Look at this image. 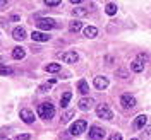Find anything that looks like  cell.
Listing matches in <instances>:
<instances>
[{
    "label": "cell",
    "mask_w": 151,
    "mask_h": 140,
    "mask_svg": "<svg viewBox=\"0 0 151 140\" xmlns=\"http://www.w3.org/2000/svg\"><path fill=\"white\" fill-rule=\"evenodd\" d=\"M131 140H137V139H131Z\"/></svg>",
    "instance_id": "35"
},
{
    "label": "cell",
    "mask_w": 151,
    "mask_h": 140,
    "mask_svg": "<svg viewBox=\"0 0 151 140\" xmlns=\"http://www.w3.org/2000/svg\"><path fill=\"white\" fill-rule=\"evenodd\" d=\"M86 128H88V123L84 122V120H77V122H74L72 125H70V135H81V133H84Z\"/></svg>",
    "instance_id": "3"
},
{
    "label": "cell",
    "mask_w": 151,
    "mask_h": 140,
    "mask_svg": "<svg viewBox=\"0 0 151 140\" xmlns=\"http://www.w3.org/2000/svg\"><path fill=\"white\" fill-rule=\"evenodd\" d=\"M12 56H14L16 60H22V58L26 56V48H22V46H16L14 50H12Z\"/></svg>",
    "instance_id": "14"
},
{
    "label": "cell",
    "mask_w": 151,
    "mask_h": 140,
    "mask_svg": "<svg viewBox=\"0 0 151 140\" xmlns=\"http://www.w3.org/2000/svg\"><path fill=\"white\" fill-rule=\"evenodd\" d=\"M70 97H72V92H69V91L64 92V94H62V97H60V106H62V108H65L67 104H69V101H70Z\"/></svg>",
    "instance_id": "19"
},
{
    "label": "cell",
    "mask_w": 151,
    "mask_h": 140,
    "mask_svg": "<svg viewBox=\"0 0 151 140\" xmlns=\"http://www.w3.org/2000/svg\"><path fill=\"white\" fill-rule=\"evenodd\" d=\"M12 38H14V39H17V41H22V39L26 38V29L21 28V26L14 28V31H12Z\"/></svg>",
    "instance_id": "13"
},
{
    "label": "cell",
    "mask_w": 151,
    "mask_h": 140,
    "mask_svg": "<svg viewBox=\"0 0 151 140\" xmlns=\"http://www.w3.org/2000/svg\"><path fill=\"white\" fill-rule=\"evenodd\" d=\"M45 5H47V7H58V5H60V2H58V0H47V2H45Z\"/></svg>",
    "instance_id": "27"
},
{
    "label": "cell",
    "mask_w": 151,
    "mask_h": 140,
    "mask_svg": "<svg viewBox=\"0 0 151 140\" xmlns=\"http://www.w3.org/2000/svg\"><path fill=\"white\" fill-rule=\"evenodd\" d=\"M7 133H9V128H2V130H0V137H5Z\"/></svg>",
    "instance_id": "31"
},
{
    "label": "cell",
    "mask_w": 151,
    "mask_h": 140,
    "mask_svg": "<svg viewBox=\"0 0 151 140\" xmlns=\"http://www.w3.org/2000/svg\"><path fill=\"white\" fill-rule=\"evenodd\" d=\"M2 62H4V56H0V65H2Z\"/></svg>",
    "instance_id": "34"
},
{
    "label": "cell",
    "mask_w": 151,
    "mask_h": 140,
    "mask_svg": "<svg viewBox=\"0 0 151 140\" xmlns=\"http://www.w3.org/2000/svg\"><path fill=\"white\" fill-rule=\"evenodd\" d=\"M81 28H83V22H79L77 19H76V21H72V22L69 24V29H70L72 33H77V31H79Z\"/></svg>",
    "instance_id": "22"
},
{
    "label": "cell",
    "mask_w": 151,
    "mask_h": 140,
    "mask_svg": "<svg viewBox=\"0 0 151 140\" xmlns=\"http://www.w3.org/2000/svg\"><path fill=\"white\" fill-rule=\"evenodd\" d=\"M77 91H79L81 94H88L89 92V85H88V82H86L84 79L77 82Z\"/></svg>",
    "instance_id": "16"
},
{
    "label": "cell",
    "mask_w": 151,
    "mask_h": 140,
    "mask_svg": "<svg viewBox=\"0 0 151 140\" xmlns=\"http://www.w3.org/2000/svg\"><path fill=\"white\" fill-rule=\"evenodd\" d=\"M117 75H119L120 79H127V77H129V74H127L125 68H119V70H117Z\"/></svg>",
    "instance_id": "26"
},
{
    "label": "cell",
    "mask_w": 151,
    "mask_h": 140,
    "mask_svg": "<svg viewBox=\"0 0 151 140\" xmlns=\"http://www.w3.org/2000/svg\"><path fill=\"white\" fill-rule=\"evenodd\" d=\"M70 4L72 5H77V4H81V0H70Z\"/></svg>",
    "instance_id": "32"
},
{
    "label": "cell",
    "mask_w": 151,
    "mask_h": 140,
    "mask_svg": "<svg viewBox=\"0 0 151 140\" xmlns=\"http://www.w3.org/2000/svg\"><path fill=\"white\" fill-rule=\"evenodd\" d=\"M35 24H36V28L41 29L43 33H47V31H50V29L55 28V21H53V19H45V17H43V19H38Z\"/></svg>",
    "instance_id": "4"
},
{
    "label": "cell",
    "mask_w": 151,
    "mask_h": 140,
    "mask_svg": "<svg viewBox=\"0 0 151 140\" xmlns=\"http://www.w3.org/2000/svg\"><path fill=\"white\" fill-rule=\"evenodd\" d=\"M88 12H89L88 7H76V9H72V16H76V17H84V16H88Z\"/></svg>",
    "instance_id": "15"
},
{
    "label": "cell",
    "mask_w": 151,
    "mask_h": 140,
    "mask_svg": "<svg viewBox=\"0 0 151 140\" xmlns=\"http://www.w3.org/2000/svg\"><path fill=\"white\" fill-rule=\"evenodd\" d=\"M96 34H98V29L94 28V26H88V28H84V36L86 38H96Z\"/></svg>",
    "instance_id": "18"
},
{
    "label": "cell",
    "mask_w": 151,
    "mask_h": 140,
    "mask_svg": "<svg viewBox=\"0 0 151 140\" xmlns=\"http://www.w3.org/2000/svg\"><path fill=\"white\" fill-rule=\"evenodd\" d=\"M146 133H148V135L151 133V126H146Z\"/></svg>",
    "instance_id": "33"
},
{
    "label": "cell",
    "mask_w": 151,
    "mask_h": 140,
    "mask_svg": "<svg viewBox=\"0 0 151 140\" xmlns=\"http://www.w3.org/2000/svg\"><path fill=\"white\" fill-rule=\"evenodd\" d=\"M31 38H33V41H40V43H45V41H48V39H50L52 36H50L48 33H43V31H33Z\"/></svg>",
    "instance_id": "10"
},
{
    "label": "cell",
    "mask_w": 151,
    "mask_h": 140,
    "mask_svg": "<svg viewBox=\"0 0 151 140\" xmlns=\"http://www.w3.org/2000/svg\"><path fill=\"white\" fill-rule=\"evenodd\" d=\"M60 63H48L47 67H45V70L47 72H60Z\"/></svg>",
    "instance_id": "23"
},
{
    "label": "cell",
    "mask_w": 151,
    "mask_h": 140,
    "mask_svg": "<svg viewBox=\"0 0 151 140\" xmlns=\"http://www.w3.org/2000/svg\"><path fill=\"white\" fill-rule=\"evenodd\" d=\"M105 12L108 14V16H115L117 14V4H106V7H105Z\"/></svg>",
    "instance_id": "21"
},
{
    "label": "cell",
    "mask_w": 151,
    "mask_h": 140,
    "mask_svg": "<svg viewBox=\"0 0 151 140\" xmlns=\"http://www.w3.org/2000/svg\"><path fill=\"white\" fill-rule=\"evenodd\" d=\"M93 84L96 89H100V91H103V89H106L108 87V79L106 77H101V75H98V77H94Z\"/></svg>",
    "instance_id": "11"
},
{
    "label": "cell",
    "mask_w": 151,
    "mask_h": 140,
    "mask_svg": "<svg viewBox=\"0 0 151 140\" xmlns=\"http://www.w3.org/2000/svg\"><path fill=\"white\" fill-rule=\"evenodd\" d=\"M29 139H31L29 133H19L17 135V140H29Z\"/></svg>",
    "instance_id": "28"
},
{
    "label": "cell",
    "mask_w": 151,
    "mask_h": 140,
    "mask_svg": "<svg viewBox=\"0 0 151 140\" xmlns=\"http://www.w3.org/2000/svg\"><path fill=\"white\" fill-rule=\"evenodd\" d=\"M60 58H62V62H65V63H76L77 60H79V56L76 51H64V53H60Z\"/></svg>",
    "instance_id": "7"
},
{
    "label": "cell",
    "mask_w": 151,
    "mask_h": 140,
    "mask_svg": "<svg viewBox=\"0 0 151 140\" xmlns=\"http://www.w3.org/2000/svg\"><path fill=\"white\" fill-rule=\"evenodd\" d=\"M108 140H122V135H120V133H112V135L108 137Z\"/></svg>",
    "instance_id": "29"
},
{
    "label": "cell",
    "mask_w": 151,
    "mask_h": 140,
    "mask_svg": "<svg viewBox=\"0 0 151 140\" xmlns=\"http://www.w3.org/2000/svg\"><path fill=\"white\" fill-rule=\"evenodd\" d=\"M88 137L91 140H101L105 137V130L103 128H100V126H91L89 128V133H88Z\"/></svg>",
    "instance_id": "6"
},
{
    "label": "cell",
    "mask_w": 151,
    "mask_h": 140,
    "mask_svg": "<svg viewBox=\"0 0 151 140\" xmlns=\"http://www.w3.org/2000/svg\"><path fill=\"white\" fill-rule=\"evenodd\" d=\"M14 74V68L10 67H0V75H12Z\"/></svg>",
    "instance_id": "25"
},
{
    "label": "cell",
    "mask_w": 151,
    "mask_h": 140,
    "mask_svg": "<svg viewBox=\"0 0 151 140\" xmlns=\"http://www.w3.org/2000/svg\"><path fill=\"white\" fill-rule=\"evenodd\" d=\"M120 104H122L124 109H132V108L136 106V97L131 96V94H122V97H120Z\"/></svg>",
    "instance_id": "5"
},
{
    "label": "cell",
    "mask_w": 151,
    "mask_h": 140,
    "mask_svg": "<svg viewBox=\"0 0 151 140\" xmlns=\"http://www.w3.org/2000/svg\"><path fill=\"white\" fill-rule=\"evenodd\" d=\"M146 123H148V116L146 114H139L137 118H136V122H134V128L136 130H141L146 126Z\"/></svg>",
    "instance_id": "12"
},
{
    "label": "cell",
    "mask_w": 151,
    "mask_h": 140,
    "mask_svg": "<svg viewBox=\"0 0 151 140\" xmlns=\"http://www.w3.org/2000/svg\"><path fill=\"white\" fill-rule=\"evenodd\" d=\"M38 114L43 120H50V118L55 116V106L52 103H41L38 106Z\"/></svg>",
    "instance_id": "1"
},
{
    "label": "cell",
    "mask_w": 151,
    "mask_h": 140,
    "mask_svg": "<svg viewBox=\"0 0 151 140\" xmlns=\"http://www.w3.org/2000/svg\"><path fill=\"white\" fill-rule=\"evenodd\" d=\"M19 116H21L22 122L28 123V125H31V123L35 122V113L31 111V109H21L19 111Z\"/></svg>",
    "instance_id": "8"
},
{
    "label": "cell",
    "mask_w": 151,
    "mask_h": 140,
    "mask_svg": "<svg viewBox=\"0 0 151 140\" xmlns=\"http://www.w3.org/2000/svg\"><path fill=\"white\" fill-rule=\"evenodd\" d=\"M93 106H94V99H91V97H83L79 101V109L81 111H89Z\"/></svg>",
    "instance_id": "9"
},
{
    "label": "cell",
    "mask_w": 151,
    "mask_h": 140,
    "mask_svg": "<svg viewBox=\"0 0 151 140\" xmlns=\"http://www.w3.org/2000/svg\"><path fill=\"white\" fill-rule=\"evenodd\" d=\"M131 68H132V72L139 74V72H142V70H144V63H141L139 60H134V62L131 63Z\"/></svg>",
    "instance_id": "17"
},
{
    "label": "cell",
    "mask_w": 151,
    "mask_h": 140,
    "mask_svg": "<svg viewBox=\"0 0 151 140\" xmlns=\"http://www.w3.org/2000/svg\"><path fill=\"white\" fill-rule=\"evenodd\" d=\"M4 9H7V2L5 0H0V10H4Z\"/></svg>",
    "instance_id": "30"
},
{
    "label": "cell",
    "mask_w": 151,
    "mask_h": 140,
    "mask_svg": "<svg viewBox=\"0 0 151 140\" xmlns=\"http://www.w3.org/2000/svg\"><path fill=\"white\" fill-rule=\"evenodd\" d=\"M53 85H55V79H52V80H48L47 84L40 85V89H38V91H40V92H48V91H50V89H52Z\"/></svg>",
    "instance_id": "20"
},
{
    "label": "cell",
    "mask_w": 151,
    "mask_h": 140,
    "mask_svg": "<svg viewBox=\"0 0 151 140\" xmlns=\"http://www.w3.org/2000/svg\"><path fill=\"white\" fill-rule=\"evenodd\" d=\"M74 114H76V111H72V109H70V111H67L65 114L62 116V123H69L72 118H74Z\"/></svg>",
    "instance_id": "24"
},
{
    "label": "cell",
    "mask_w": 151,
    "mask_h": 140,
    "mask_svg": "<svg viewBox=\"0 0 151 140\" xmlns=\"http://www.w3.org/2000/svg\"><path fill=\"white\" fill-rule=\"evenodd\" d=\"M96 114H98V118H101V120H112L113 118L112 109H110L106 104H98V106H96Z\"/></svg>",
    "instance_id": "2"
}]
</instances>
